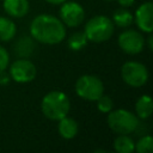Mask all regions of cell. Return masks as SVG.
<instances>
[{"instance_id":"14","label":"cell","mask_w":153,"mask_h":153,"mask_svg":"<svg viewBox=\"0 0 153 153\" xmlns=\"http://www.w3.org/2000/svg\"><path fill=\"white\" fill-rule=\"evenodd\" d=\"M152 98L148 94H143L135 103V115L137 118L147 120L152 115Z\"/></svg>"},{"instance_id":"24","label":"cell","mask_w":153,"mask_h":153,"mask_svg":"<svg viewBox=\"0 0 153 153\" xmlns=\"http://www.w3.org/2000/svg\"><path fill=\"white\" fill-rule=\"evenodd\" d=\"M48 4H51V5H61L62 2L67 1V0H45Z\"/></svg>"},{"instance_id":"21","label":"cell","mask_w":153,"mask_h":153,"mask_svg":"<svg viewBox=\"0 0 153 153\" xmlns=\"http://www.w3.org/2000/svg\"><path fill=\"white\" fill-rule=\"evenodd\" d=\"M10 65V55H8V51L2 47L0 45V72H4L7 69Z\"/></svg>"},{"instance_id":"1","label":"cell","mask_w":153,"mask_h":153,"mask_svg":"<svg viewBox=\"0 0 153 153\" xmlns=\"http://www.w3.org/2000/svg\"><path fill=\"white\" fill-rule=\"evenodd\" d=\"M30 36L39 43L54 45L66 38V26L53 14H38L30 24Z\"/></svg>"},{"instance_id":"2","label":"cell","mask_w":153,"mask_h":153,"mask_svg":"<svg viewBox=\"0 0 153 153\" xmlns=\"http://www.w3.org/2000/svg\"><path fill=\"white\" fill-rule=\"evenodd\" d=\"M69 109V98L62 91H50L43 97L41 102L42 114L51 121H59L60 118L67 116Z\"/></svg>"},{"instance_id":"3","label":"cell","mask_w":153,"mask_h":153,"mask_svg":"<svg viewBox=\"0 0 153 153\" xmlns=\"http://www.w3.org/2000/svg\"><path fill=\"white\" fill-rule=\"evenodd\" d=\"M115 31V25L112 20L106 16H94L87 20L84 33L87 41L94 43H102L111 38Z\"/></svg>"},{"instance_id":"17","label":"cell","mask_w":153,"mask_h":153,"mask_svg":"<svg viewBox=\"0 0 153 153\" xmlns=\"http://www.w3.org/2000/svg\"><path fill=\"white\" fill-rule=\"evenodd\" d=\"M114 149L117 153H131L135 149V142L128 134H118L114 140Z\"/></svg>"},{"instance_id":"16","label":"cell","mask_w":153,"mask_h":153,"mask_svg":"<svg viewBox=\"0 0 153 153\" xmlns=\"http://www.w3.org/2000/svg\"><path fill=\"white\" fill-rule=\"evenodd\" d=\"M17 33V26L14 22L7 17H0V41L7 42L14 38Z\"/></svg>"},{"instance_id":"15","label":"cell","mask_w":153,"mask_h":153,"mask_svg":"<svg viewBox=\"0 0 153 153\" xmlns=\"http://www.w3.org/2000/svg\"><path fill=\"white\" fill-rule=\"evenodd\" d=\"M111 20H112L114 25H116V26H118V27L126 29V27H129V26L133 24V22H134V16H133V13H131L130 11H128L127 8L121 7V8L116 10V11L114 12Z\"/></svg>"},{"instance_id":"9","label":"cell","mask_w":153,"mask_h":153,"mask_svg":"<svg viewBox=\"0 0 153 153\" xmlns=\"http://www.w3.org/2000/svg\"><path fill=\"white\" fill-rule=\"evenodd\" d=\"M60 8V19L68 27L79 26L85 19L84 7L75 1H65L61 4Z\"/></svg>"},{"instance_id":"23","label":"cell","mask_w":153,"mask_h":153,"mask_svg":"<svg viewBox=\"0 0 153 153\" xmlns=\"http://www.w3.org/2000/svg\"><path fill=\"white\" fill-rule=\"evenodd\" d=\"M10 74H5V71L4 72H0V84L1 85H6L8 81H10Z\"/></svg>"},{"instance_id":"20","label":"cell","mask_w":153,"mask_h":153,"mask_svg":"<svg viewBox=\"0 0 153 153\" xmlns=\"http://www.w3.org/2000/svg\"><path fill=\"white\" fill-rule=\"evenodd\" d=\"M96 102H97V109L103 114L110 112L112 110V108H114V102H112L111 97H109V96H106L104 93Z\"/></svg>"},{"instance_id":"13","label":"cell","mask_w":153,"mask_h":153,"mask_svg":"<svg viewBox=\"0 0 153 153\" xmlns=\"http://www.w3.org/2000/svg\"><path fill=\"white\" fill-rule=\"evenodd\" d=\"M35 50L33 38L31 36H22L14 44L16 55L19 57H29Z\"/></svg>"},{"instance_id":"8","label":"cell","mask_w":153,"mask_h":153,"mask_svg":"<svg viewBox=\"0 0 153 153\" xmlns=\"http://www.w3.org/2000/svg\"><path fill=\"white\" fill-rule=\"evenodd\" d=\"M118 47L122 51L128 55H136L141 53L145 48V38L143 36L133 29H127L122 31L117 39Z\"/></svg>"},{"instance_id":"25","label":"cell","mask_w":153,"mask_h":153,"mask_svg":"<svg viewBox=\"0 0 153 153\" xmlns=\"http://www.w3.org/2000/svg\"><path fill=\"white\" fill-rule=\"evenodd\" d=\"M149 36L147 37V39H148V49H151L152 50V48H153V43H152V41H153V37L151 36V33H148Z\"/></svg>"},{"instance_id":"11","label":"cell","mask_w":153,"mask_h":153,"mask_svg":"<svg viewBox=\"0 0 153 153\" xmlns=\"http://www.w3.org/2000/svg\"><path fill=\"white\" fill-rule=\"evenodd\" d=\"M4 10L12 18H23L29 13V0H4Z\"/></svg>"},{"instance_id":"10","label":"cell","mask_w":153,"mask_h":153,"mask_svg":"<svg viewBox=\"0 0 153 153\" xmlns=\"http://www.w3.org/2000/svg\"><path fill=\"white\" fill-rule=\"evenodd\" d=\"M134 20L136 23V26L146 32V33H152L153 31V5L151 1L141 4L137 10L135 11Z\"/></svg>"},{"instance_id":"12","label":"cell","mask_w":153,"mask_h":153,"mask_svg":"<svg viewBox=\"0 0 153 153\" xmlns=\"http://www.w3.org/2000/svg\"><path fill=\"white\" fill-rule=\"evenodd\" d=\"M57 130H59V134L61 135V137H63L66 140H71V139L76 136L78 130H79V126L74 118L65 116V117L59 120Z\"/></svg>"},{"instance_id":"19","label":"cell","mask_w":153,"mask_h":153,"mask_svg":"<svg viewBox=\"0 0 153 153\" xmlns=\"http://www.w3.org/2000/svg\"><path fill=\"white\" fill-rule=\"evenodd\" d=\"M135 151L139 153H151L153 151V139L151 135H143L135 143Z\"/></svg>"},{"instance_id":"4","label":"cell","mask_w":153,"mask_h":153,"mask_svg":"<svg viewBox=\"0 0 153 153\" xmlns=\"http://www.w3.org/2000/svg\"><path fill=\"white\" fill-rule=\"evenodd\" d=\"M108 126L116 134H130L139 127V118L126 109H116L108 112Z\"/></svg>"},{"instance_id":"7","label":"cell","mask_w":153,"mask_h":153,"mask_svg":"<svg viewBox=\"0 0 153 153\" xmlns=\"http://www.w3.org/2000/svg\"><path fill=\"white\" fill-rule=\"evenodd\" d=\"M10 78L19 84L32 81L37 75L36 66L26 57H20L10 66Z\"/></svg>"},{"instance_id":"6","label":"cell","mask_w":153,"mask_h":153,"mask_svg":"<svg viewBox=\"0 0 153 153\" xmlns=\"http://www.w3.org/2000/svg\"><path fill=\"white\" fill-rule=\"evenodd\" d=\"M122 80L130 87H141L148 80L147 67L137 61H127L121 68Z\"/></svg>"},{"instance_id":"22","label":"cell","mask_w":153,"mask_h":153,"mask_svg":"<svg viewBox=\"0 0 153 153\" xmlns=\"http://www.w3.org/2000/svg\"><path fill=\"white\" fill-rule=\"evenodd\" d=\"M117 2L120 4L121 7H124V8H128V7H131L135 2V0H117Z\"/></svg>"},{"instance_id":"18","label":"cell","mask_w":153,"mask_h":153,"mask_svg":"<svg viewBox=\"0 0 153 153\" xmlns=\"http://www.w3.org/2000/svg\"><path fill=\"white\" fill-rule=\"evenodd\" d=\"M87 38H86V35L84 33V31L82 32H80V31H78V32H74V33H72L69 37H68V39H67V45H68V48L71 49V50H73V51H79V50H81L82 48H85V45L87 44Z\"/></svg>"},{"instance_id":"26","label":"cell","mask_w":153,"mask_h":153,"mask_svg":"<svg viewBox=\"0 0 153 153\" xmlns=\"http://www.w3.org/2000/svg\"><path fill=\"white\" fill-rule=\"evenodd\" d=\"M105 1H114V0H105Z\"/></svg>"},{"instance_id":"5","label":"cell","mask_w":153,"mask_h":153,"mask_svg":"<svg viewBox=\"0 0 153 153\" xmlns=\"http://www.w3.org/2000/svg\"><path fill=\"white\" fill-rule=\"evenodd\" d=\"M76 94L88 102H96L104 93L103 81L93 74H84L75 81Z\"/></svg>"}]
</instances>
